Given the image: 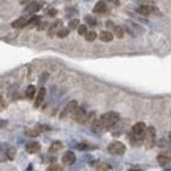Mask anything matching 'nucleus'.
Wrapping results in <instances>:
<instances>
[{"label":"nucleus","instance_id":"nucleus-29","mask_svg":"<svg viewBox=\"0 0 171 171\" xmlns=\"http://www.w3.org/2000/svg\"><path fill=\"white\" fill-rule=\"evenodd\" d=\"M46 171H62V167L58 166V164H51V166L48 167Z\"/></svg>","mask_w":171,"mask_h":171},{"label":"nucleus","instance_id":"nucleus-34","mask_svg":"<svg viewBox=\"0 0 171 171\" xmlns=\"http://www.w3.org/2000/svg\"><path fill=\"white\" fill-rule=\"evenodd\" d=\"M5 124H7V123H5V121L0 120V128H1V126H5Z\"/></svg>","mask_w":171,"mask_h":171},{"label":"nucleus","instance_id":"nucleus-1","mask_svg":"<svg viewBox=\"0 0 171 171\" xmlns=\"http://www.w3.org/2000/svg\"><path fill=\"white\" fill-rule=\"evenodd\" d=\"M120 120V115L117 112H107L100 117V125L103 129H109V128L115 126Z\"/></svg>","mask_w":171,"mask_h":171},{"label":"nucleus","instance_id":"nucleus-24","mask_svg":"<svg viewBox=\"0 0 171 171\" xmlns=\"http://www.w3.org/2000/svg\"><path fill=\"white\" fill-rule=\"evenodd\" d=\"M79 25H80L79 20H78V19H74V20L70 21V24H69V29H70V30H72V29H78V26H79Z\"/></svg>","mask_w":171,"mask_h":171},{"label":"nucleus","instance_id":"nucleus-31","mask_svg":"<svg viewBox=\"0 0 171 171\" xmlns=\"http://www.w3.org/2000/svg\"><path fill=\"white\" fill-rule=\"evenodd\" d=\"M46 13H48V16L54 17V16H56V15H57V10H54V8H51V10H49V11L46 12Z\"/></svg>","mask_w":171,"mask_h":171},{"label":"nucleus","instance_id":"nucleus-13","mask_svg":"<svg viewBox=\"0 0 171 171\" xmlns=\"http://www.w3.org/2000/svg\"><path fill=\"white\" fill-rule=\"evenodd\" d=\"M99 37L103 42H111L113 39V34L111 32H108V30H103V32H100Z\"/></svg>","mask_w":171,"mask_h":171},{"label":"nucleus","instance_id":"nucleus-33","mask_svg":"<svg viewBox=\"0 0 171 171\" xmlns=\"http://www.w3.org/2000/svg\"><path fill=\"white\" fill-rule=\"evenodd\" d=\"M4 108V102H3V97H0V111Z\"/></svg>","mask_w":171,"mask_h":171},{"label":"nucleus","instance_id":"nucleus-2","mask_svg":"<svg viewBox=\"0 0 171 171\" xmlns=\"http://www.w3.org/2000/svg\"><path fill=\"white\" fill-rule=\"evenodd\" d=\"M143 142H145L146 148L151 149L155 143V129L153 126L146 128L145 134H143Z\"/></svg>","mask_w":171,"mask_h":171},{"label":"nucleus","instance_id":"nucleus-30","mask_svg":"<svg viewBox=\"0 0 171 171\" xmlns=\"http://www.w3.org/2000/svg\"><path fill=\"white\" fill-rule=\"evenodd\" d=\"M95 149V146H90L87 145V143H80V145H78V149L79 150H86V149Z\"/></svg>","mask_w":171,"mask_h":171},{"label":"nucleus","instance_id":"nucleus-19","mask_svg":"<svg viewBox=\"0 0 171 171\" xmlns=\"http://www.w3.org/2000/svg\"><path fill=\"white\" fill-rule=\"evenodd\" d=\"M62 142H59V141H56V142H53L51 143V146H50V153H56L58 150H61L62 149Z\"/></svg>","mask_w":171,"mask_h":171},{"label":"nucleus","instance_id":"nucleus-15","mask_svg":"<svg viewBox=\"0 0 171 171\" xmlns=\"http://www.w3.org/2000/svg\"><path fill=\"white\" fill-rule=\"evenodd\" d=\"M41 10V4H38V3H32V4H29L28 7H26V12L28 13H36V12H38Z\"/></svg>","mask_w":171,"mask_h":171},{"label":"nucleus","instance_id":"nucleus-6","mask_svg":"<svg viewBox=\"0 0 171 171\" xmlns=\"http://www.w3.org/2000/svg\"><path fill=\"white\" fill-rule=\"evenodd\" d=\"M61 28H62V20L54 21V23L50 25V28H49V32H48L49 37H54V36L57 34V32H58V30H59Z\"/></svg>","mask_w":171,"mask_h":171},{"label":"nucleus","instance_id":"nucleus-16","mask_svg":"<svg viewBox=\"0 0 171 171\" xmlns=\"http://www.w3.org/2000/svg\"><path fill=\"white\" fill-rule=\"evenodd\" d=\"M16 157V149L15 148H8L5 150V158H8L10 161H13Z\"/></svg>","mask_w":171,"mask_h":171},{"label":"nucleus","instance_id":"nucleus-35","mask_svg":"<svg viewBox=\"0 0 171 171\" xmlns=\"http://www.w3.org/2000/svg\"><path fill=\"white\" fill-rule=\"evenodd\" d=\"M108 1L113 3V4H116V5H117V4H118V0H108Z\"/></svg>","mask_w":171,"mask_h":171},{"label":"nucleus","instance_id":"nucleus-10","mask_svg":"<svg viewBox=\"0 0 171 171\" xmlns=\"http://www.w3.org/2000/svg\"><path fill=\"white\" fill-rule=\"evenodd\" d=\"M28 17H20V19H17L16 21H13V23H12V26H13V28H17V29H21V28H24V26H26L28 25Z\"/></svg>","mask_w":171,"mask_h":171},{"label":"nucleus","instance_id":"nucleus-5","mask_svg":"<svg viewBox=\"0 0 171 171\" xmlns=\"http://www.w3.org/2000/svg\"><path fill=\"white\" fill-rule=\"evenodd\" d=\"M72 117H74L75 121H78V123L83 124L86 121V117H87V115H86V111L83 108H76V111L72 113Z\"/></svg>","mask_w":171,"mask_h":171},{"label":"nucleus","instance_id":"nucleus-27","mask_svg":"<svg viewBox=\"0 0 171 171\" xmlns=\"http://www.w3.org/2000/svg\"><path fill=\"white\" fill-rule=\"evenodd\" d=\"M87 25H79L78 26V33L79 36H86V33H87Z\"/></svg>","mask_w":171,"mask_h":171},{"label":"nucleus","instance_id":"nucleus-32","mask_svg":"<svg viewBox=\"0 0 171 171\" xmlns=\"http://www.w3.org/2000/svg\"><path fill=\"white\" fill-rule=\"evenodd\" d=\"M107 26H108V28H115V25H113L112 21H107Z\"/></svg>","mask_w":171,"mask_h":171},{"label":"nucleus","instance_id":"nucleus-18","mask_svg":"<svg viewBox=\"0 0 171 171\" xmlns=\"http://www.w3.org/2000/svg\"><path fill=\"white\" fill-rule=\"evenodd\" d=\"M69 33H70V29H69V28H61V29L57 32L56 36H58L59 38H65V37H67V36H69Z\"/></svg>","mask_w":171,"mask_h":171},{"label":"nucleus","instance_id":"nucleus-9","mask_svg":"<svg viewBox=\"0 0 171 171\" xmlns=\"http://www.w3.org/2000/svg\"><path fill=\"white\" fill-rule=\"evenodd\" d=\"M39 149H41V145H39L38 142H29V143H26V146H25V150H26V153H29V154H34Z\"/></svg>","mask_w":171,"mask_h":171},{"label":"nucleus","instance_id":"nucleus-25","mask_svg":"<svg viewBox=\"0 0 171 171\" xmlns=\"http://www.w3.org/2000/svg\"><path fill=\"white\" fill-rule=\"evenodd\" d=\"M86 23H87V25H90V26L96 25V20H95V17H92V16H86Z\"/></svg>","mask_w":171,"mask_h":171},{"label":"nucleus","instance_id":"nucleus-20","mask_svg":"<svg viewBox=\"0 0 171 171\" xmlns=\"http://www.w3.org/2000/svg\"><path fill=\"white\" fill-rule=\"evenodd\" d=\"M96 37H97V34H96L95 32H94V30H91V32H87V33H86V39H87L88 42L95 41Z\"/></svg>","mask_w":171,"mask_h":171},{"label":"nucleus","instance_id":"nucleus-22","mask_svg":"<svg viewBox=\"0 0 171 171\" xmlns=\"http://www.w3.org/2000/svg\"><path fill=\"white\" fill-rule=\"evenodd\" d=\"M25 134L28 137H37L38 134H39V130L38 129H25Z\"/></svg>","mask_w":171,"mask_h":171},{"label":"nucleus","instance_id":"nucleus-28","mask_svg":"<svg viewBox=\"0 0 171 171\" xmlns=\"http://www.w3.org/2000/svg\"><path fill=\"white\" fill-rule=\"evenodd\" d=\"M48 25H49V24L46 23V21H39L38 25H37V30H44V29H46Z\"/></svg>","mask_w":171,"mask_h":171},{"label":"nucleus","instance_id":"nucleus-3","mask_svg":"<svg viewBox=\"0 0 171 171\" xmlns=\"http://www.w3.org/2000/svg\"><path fill=\"white\" fill-rule=\"evenodd\" d=\"M125 150H126V148H125V145L120 141H113L109 143V146H108V151L113 155H123Z\"/></svg>","mask_w":171,"mask_h":171},{"label":"nucleus","instance_id":"nucleus-4","mask_svg":"<svg viewBox=\"0 0 171 171\" xmlns=\"http://www.w3.org/2000/svg\"><path fill=\"white\" fill-rule=\"evenodd\" d=\"M76 108H78V103H76L75 100H71V102L65 107V109L62 111V113H61V118H65V117H67V116H70V115L72 116V113L76 111Z\"/></svg>","mask_w":171,"mask_h":171},{"label":"nucleus","instance_id":"nucleus-26","mask_svg":"<svg viewBox=\"0 0 171 171\" xmlns=\"http://www.w3.org/2000/svg\"><path fill=\"white\" fill-rule=\"evenodd\" d=\"M109 170V166L105 163H99L96 164V171H108Z\"/></svg>","mask_w":171,"mask_h":171},{"label":"nucleus","instance_id":"nucleus-17","mask_svg":"<svg viewBox=\"0 0 171 171\" xmlns=\"http://www.w3.org/2000/svg\"><path fill=\"white\" fill-rule=\"evenodd\" d=\"M34 94H36V87L34 86H29L25 91V96L26 99H33L34 97Z\"/></svg>","mask_w":171,"mask_h":171},{"label":"nucleus","instance_id":"nucleus-14","mask_svg":"<svg viewBox=\"0 0 171 171\" xmlns=\"http://www.w3.org/2000/svg\"><path fill=\"white\" fill-rule=\"evenodd\" d=\"M157 161L158 163L161 164V166H167V164L171 163V158L169 157V155H164V154H161L157 157Z\"/></svg>","mask_w":171,"mask_h":171},{"label":"nucleus","instance_id":"nucleus-7","mask_svg":"<svg viewBox=\"0 0 171 171\" xmlns=\"http://www.w3.org/2000/svg\"><path fill=\"white\" fill-rule=\"evenodd\" d=\"M45 95H46V90H45L44 87L39 88V91L37 92V97H36V102H34L36 108H38V107L42 104V102H44V99H45Z\"/></svg>","mask_w":171,"mask_h":171},{"label":"nucleus","instance_id":"nucleus-8","mask_svg":"<svg viewBox=\"0 0 171 171\" xmlns=\"http://www.w3.org/2000/svg\"><path fill=\"white\" fill-rule=\"evenodd\" d=\"M75 162V154L72 151H66L62 157V163L65 164H72Z\"/></svg>","mask_w":171,"mask_h":171},{"label":"nucleus","instance_id":"nucleus-36","mask_svg":"<svg viewBox=\"0 0 171 171\" xmlns=\"http://www.w3.org/2000/svg\"><path fill=\"white\" fill-rule=\"evenodd\" d=\"M129 171H141V170H137V169H132V170H129Z\"/></svg>","mask_w":171,"mask_h":171},{"label":"nucleus","instance_id":"nucleus-11","mask_svg":"<svg viewBox=\"0 0 171 171\" xmlns=\"http://www.w3.org/2000/svg\"><path fill=\"white\" fill-rule=\"evenodd\" d=\"M153 11H154V8H153L151 5H146V4L140 5V7L137 8V12H138L140 15H142V16H148V15H150Z\"/></svg>","mask_w":171,"mask_h":171},{"label":"nucleus","instance_id":"nucleus-23","mask_svg":"<svg viewBox=\"0 0 171 171\" xmlns=\"http://www.w3.org/2000/svg\"><path fill=\"white\" fill-rule=\"evenodd\" d=\"M38 23H39V17L33 16L32 19L28 20V26H36V25H38Z\"/></svg>","mask_w":171,"mask_h":171},{"label":"nucleus","instance_id":"nucleus-21","mask_svg":"<svg viewBox=\"0 0 171 171\" xmlns=\"http://www.w3.org/2000/svg\"><path fill=\"white\" fill-rule=\"evenodd\" d=\"M113 32H115V36L117 38H123L124 37V29L121 28V26H115Z\"/></svg>","mask_w":171,"mask_h":171},{"label":"nucleus","instance_id":"nucleus-12","mask_svg":"<svg viewBox=\"0 0 171 171\" xmlns=\"http://www.w3.org/2000/svg\"><path fill=\"white\" fill-rule=\"evenodd\" d=\"M105 11H107V3L104 0L97 1L95 4V7H94V12H95V13H104Z\"/></svg>","mask_w":171,"mask_h":171}]
</instances>
